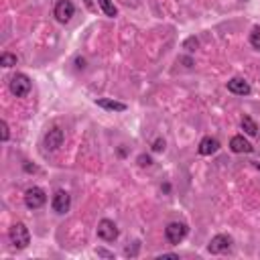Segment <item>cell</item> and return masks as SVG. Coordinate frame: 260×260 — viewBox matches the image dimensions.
<instances>
[{
  "mask_svg": "<svg viewBox=\"0 0 260 260\" xmlns=\"http://www.w3.org/2000/svg\"><path fill=\"white\" fill-rule=\"evenodd\" d=\"M10 91H12L16 98H24V95L30 91V79H28L24 73H16V75L10 79Z\"/></svg>",
  "mask_w": 260,
  "mask_h": 260,
  "instance_id": "cell-4",
  "label": "cell"
},
{
  "mask_svg": "<svg viewBox=\"0 0 260 260\" xmlns=\"http://www.w3.org/2000/svg\"><path fill=\"white\" fill-rule=\"evenodd\" d=\"M197 45H199V41H197L195 37H189V39L183 43V47H185L187 51H195V49H197Z\"/></svg>",
  "mask_w": 260,
  "mask_h": 260,
  "instance_id": "cell-18",
  "label": "cell"
},
{
  "mask_svg": "<svg viewBox=\"0 0 260 260\" xmlns=\"http://www.w3.org/2000/svg\"><path fill=\"white\" fill-rule=\"evenodd\" d=\"M152 150H154V152L165 150V140H162V138H156V140L152 142Z\"/></svg>",
  "mask_w": 260,
  "mask_h": 260,
  "instance_id": "cell-19",
  "label": "cell"
},
{
  "mask_svg": "<svg viewBox=\"0 0 260 260\" xmlns=\"http://www.w3.org/2000/svg\"><path fill=\"white\" fill-rule=\"evenodd\" d=\"M219 150V140L217 138H211V136H205L201 142H199V154L203 156H209L213 152Z\"/></svg>",
  "mask_w": 260,
  "mask_h": 260,
  "instance_id": "cell-11",
  "label": "cell"
},
{
  "mask_svg": "<svg viewBox=\"0 0 260 260\" xmlns=\"http://www.w3.org/2000/svg\"><path fill=\"white\" fill-rule=\"evenodd\" d=\"M43 144H45V148L47 150H57L61 144H63V130L61 128H57V126H53L51 130H47V134H45V138H43Z\"/></svg>",
  "mask_w": 260,
  "mask_h": 260,
  "instance_id": "cell-7",
  "label": "cell"
},
{
  "mask_svg": "<svg viewBox=\"0 0 260 260\" xmlns=\"http://www.w3.org/2000/svg\"><path fill=\"white\" fill-rule=\"evenodd\" d=\"M85 4H87V8H93V4H91V0H85Z\"/></svg>",
  "mask_w": 260,
  "mask_h": 260,
  "instance_id": "cell-24",
  "label": "cell"
},
{
  "mask_svg": "<svg viewBox=\"0 0 260 260\" xmlns=\"http://www.w3.org/2000/svg\"><path fill=\"white\" fill-rule=\"evenodd\" d=\"M98 254H100V256H108V258L114 256V254H110V252H106V250H98Z\"/></svg>",
  "mask_w": 260,
  "mask_h": 260,
  "instance_id": "cell-22",
  "label": "cell"
},
{
  "mask_svg": "<svg viewBox=\"0 0 260 260\" xmlns=\"http://www.w3.org/2000/svg\"><path fill=\"white\" fill-rule=\"evenodd\" d=\"M0 65H2V67H12V65H16V55H12V53H2V55H0Z\"/></svg>",
  "mask_w": 260,
  "mask_h": 260,
  "instance_id": "cell-16",
  "label": "cell"
},
{
  "mask_svg": "<svg viewBox=\"0 0 260 260\" xmlns=\"http://www.w3.org/2000/svg\"><path fill=\"white\" fill-rule=\"evenodd\" d=\"M242 128H244L246 134H250V136H258V126H256V122H254L250 116H244V118H242Z\"/></svg>",
  "mask_w": 260,
  "mask_h": 260,
  "instance_id": "cell-14",
  "label": "cell"
},
{
  "mask_svg": "<svg viewBox=\"0 0 260 260\" xmlns=\"http://www.w3.org/2000/svg\"><path fill=\"white\" fill-rule=\"evenodd\" d=\"M138 162H140L142 167H148L152 160H150V156H148V154H140V156H138Z\"/></svg>",
  "mask_w": 260,
  "mask_h": 260,
  "instance_id": "cell-21",
  "label": "cell"
},
{
  "mask_svg": "<svg viewBox=\"0 0 260 260\" xmlns=\"http://www.w3.org/2000/svg\"><path fill=\"white\" fill-rule=\"evenodd\" d=\"M51 205H53V211H57V213H65V211H69V205H71V197H69V193L63 191V189H59V191L53 195Z\"/></svg>",
  "mask_w": 260,
  "mask_h": 260,
  "instance_id": "cell-9",
  "label": "cell"
},
{
  "mask_svg": "<svg viewBox=\"0 0 260 260\" xmlns=\"http://www.w3.org/2000/svg\"><path fill=\"white\" fill-rule=\"evenodd\" d=\"M228 91H232L236 95H248L252 91V87H250V83L244 77H232L228 81Z\"/></svg>",
  "mask_w": 260,
  "mask_h": 260,
  "instance_id": "cell-10",
  "label": "cell"
},
{
  "mask_svg": "<svg viewBox=\"0 0 260 260\" xmlns=\"http://www.w3.org/2000/svg\"><path fill=\"white\" fill-rule=\"evenodd\" d=\"M230 246H232V238L225 236V234H217V236H213L211 242L207 244V250H209L211 254H221V252H228Z\"/></svg>",
  "mask_w": 260,
  "mask_h": 260,
  "instance_id": "cell-8",
  "label": "cell"
},
{
  "mask_svg": "<svg viewBox=\"0 0 260 260\" xmlns=\"http://www.w3.org/2000/svg\"><path fill=\"white\" fill-rule=\"evenodd\" d=\"M160 258H179V256H177V254H162Z\"/></svg>",
  "mask_w": 260,
  "mask_h": 260,
  "instance_id": "cell-23",
  "label": "cell"
},
{
  "mask_svg": "<svg viewBox=\"0 0 260 260\" xmlns=\"http://www.w3.org/2000/svg\"><path fill=\"white\" fill-rule=\"evenodd\" d=\"M53 14H55V18H57L59 22H69L71 16L75 14V6H73L71 0H59V2L55 4Z\"/></svg>",
  "mask_w": 260,
  "mask_h": 260,
  "instance_id": "cell-5",
  "label": "cell"
},
{
  "mask_svg": "<svg viewBox=\"0 0 260 260\" xmlns=\"http://www.w3.org/2000/svg\"><path fill=\"white\" fill-rule=\"evenodd\" d=\"M8 238H10V244L16 248V250H24L28 244H30V234H28V228L24 223H14L8 232Z\"/></svg>",
  "mask_w": 260,
  "mask_h": 260,
  "instance_id": "cell-1",
  "label": "cell"
},
{
  "mask_svg": "<svg viewBox=\"0 0 260 260\" xmlns=\"http://www.w3.org/2000/svg\"><path fill=\"white\" fill-rule=\"evenodd\" d=\"M0 128H2V140L6 142V140H8V136H10V132H8V124L2 120V122H0Z\"/></svg>",
  "mask_w": 260,
  "mask_h": 260,
  "instance_id": "cell-20",
  "label": "cell"
},
{
  "mask_svg": "<svg viewBox=\"0 0 260 260\" xmlns=\"http://www.w3.org/2000/svg\"><path fill=\"white\" fill-rule=\"evenodd\" d=\"M45 201H47V195L41 187H28L24 191V205L28 209H39L45 205Z\"/></svg>",
  "mask_w": 260,
  "mask_h": 260,
  "instance_id": "cell-2",
  "label": "cell"
},
{
  "mask_svg": "<svg viewBox=\"0 0 260 260\" xmlns=\"http://www.w3.org/2000/svg\"><path fill=\"white\" fill-rule=\"evenodd\" d=\"M230 148L234 150V152H252L254 148H252V144L244 138V136H232V140H230Z\"/></svg>",
  "mask_w": 260,
  "mask_h": 260,
  "instance_id": "cell-12",
  "label": "cell"
},
{
  "mask_svg": "<svg viewBox=\"0 0 260 260\" xmlns=\"http://www.w3.org/2000/svg\"><path fill=\"white\" fill-rule=\"evenodd\" d=\"M250 45L260 51V26H254L250 32Z\"/></svg>",
  "mask_w": 260,
  "mask_h": 260,
  "instance_id": "cell-17",
  "label": "cell"
},
{
  "mask_svg": "<svg viewBox=\"0 0 260 260\" xmlns=\"http://www.w3.org/2000/svg\"><path fill=\"white\" fill-rule=\"evenodd\" d=\"M98 4H100V8L104 10V14H106V16H110V18H114V16L118 14V8L114 6V2H112V0H98Z\"/></svg>",
  "mask_w": 260,
  "mask_h": 260,
  "instance_id": "cell-15",
  "label": "cell"
},
{
  "mask_svg": "<svg viewBox=\"0 0 260 260\" xmlns=\"http://www.w3.org/2000/svg\"><path fill=\"white\" fill-rule=\"evenodd\" d=\"M187 236V225L181 223V221H171L167 228H165V238L169 244H179L183 238Z\"/></svg>",
  "mask_w": 260,
  "mask_h": 260,
  "instance_id": "cell-3",
  "label": "cell"
},
{
  "mask_svg": "<svg viewBox=\"0 0 260 260\" xmlns=\"http://www.w3.org/2000/svg\"><path fill=\"white\" fill-rule=\"evenodd\" d=\"M98 238L104 242H114L118 238V228L112 219H102L98 223Z\"/></svg>",
  "mask_w": 260,
  "mask_h": 260,
  "instance_id": "cell-6",
  "label": "cell"
},
{
  "mask_svg": "<svg viewBox=\"0 0 260 260\" xmlns=\"http://www.w3.org/2000/svg\"><path fill=\"white\" fill-rule=\"evenodd\" d=\"M95 104L104 110H112V112H124L126 110V104L122 102H116V100H108V98H102V100H95Z\"/></svg>",
  "mask_w": 260,
  "mask_h": 260,
  "instance_id": "cell-13",
  "label": "cell"
}]
</instances>
